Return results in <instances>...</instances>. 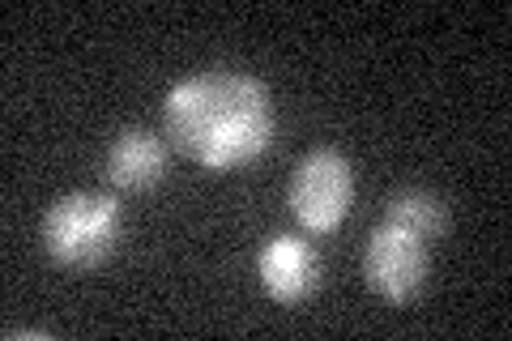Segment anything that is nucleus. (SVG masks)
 Wrapping results in <instances>:
<instances>
[{
  "label": "nucleus",
  "instance_id": "f03ea898",
  "mask_svg": "<svg viewBox=\"0 0 512 341\" xmlns=\"http://www.w3.org/2000/svg\"><path fill=\"white\" fill-rule=\"evenodd\" d=\"M47 261L64 273H90L111 261L124 239V205L111 192H64L39 226Z\"/></svg>",
  "mask_w": 512,
  "mask_h": 341
},
{
  "label": "nucleus",
  "instance_id": "423d86ee",
  "mask_svg": "<svg viewBox=\"0 0 512 341\" xmlns=\"http://www.w3.org/2000/svg\"><path fill=\"white\" fill-rule=\"evenodd\" d=\"M167 175V141L154 128H124L107 145V184L120 192H150Z\"/></svg>",
  "mask_w": 512,
  "mask_h": 341
},
{
  "label": "nucleus",
  "instance_id": "39448f33",
  "mask_svg": "<svg viewBox=\"0 0 512 341\" xmlns=\"http://www.w3.org/2000/svg\"><path fill=\"white\" fill-rule=\"evenodd\" d=\"M320 256L308 239L299 235H274L256 252V278H261V290L274 303H303L320 290Z\"/></svg>",
  "mask_w": 512,
  "mask_h": 341
},
{
  "label": "nucleus",
  "instance_id": "0eeeda50",
  "mask_svg": "<svg viewBox=\"0 0 512 341\" xmlns=\"http://www.w3.org/2000/svg\"><path fill=\"white\" fill-rule=\"evenodd\" d=\"M384 222L419 235L423 243H436L448 231V205L431 188H402L389 197V205H384Z\"/></svg>",
  "mask_w": 512,
  "mask_h": 341
},
{
  "label": "nucleus",
  "instance_id": "20e7f679",
  "mask_svg": "<svg viewBox=\"0 0 512 341\" xmlns=\"http://www.w3.org/2000/svg\"><path fill=\"white\" fill-rule=\"evenodd\" d=\"M431 273V243L402 231L393 222H380L363 248V278L389 303H414Z\"/></svg>",
  "mask_w": 512,
  "mask_h": 341
},
{
  "label": "nucleus",
  "instance_id": "7ed1b4c3",
  "mask_svg": "<svg viewBox=\"0 0 512 341\" xmlns=\"http://www.w3.org/2000/svg\"><path fill=\"white\" fill-rule=\"evenodd\" d=\"M291 214L308 235H333L350 214L355 201V171H350L346 154L329 150H308L291 171V188H286Z\"/></svg>",
  "mask_w": 512,
  "mask_h": 341
},
{
  "label": "nucleus",
  "instance_id": "f257e3e1",
  "mask_svg": "<svg viewBox=\"0 0 512 341\" xmlns=\"http://www.w3.org/2000/svg\"><path fill=\"white\" fill-rule=\"evenodd\" d=\"M163 133L201 171H239L274 141V99L248 73L205 69L167 94Z\"/></svg>",
  "mask_w": 512,
  "mask_h": 341
}]
</instances>
